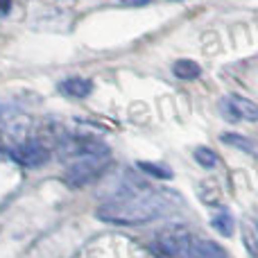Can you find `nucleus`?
I'll return each mask as SVG.
<instances>
[{"instance_id":"20e7f679","label":"nucleus","mask_w":258,"mask_h":258,"mask_svg":"<svg viewBox=\"0 0 258 258\" xmlns=\"http://www.w3.org/2000/svg\"><path fill=\"white\" fill-rule=\"evenodd\" d=\"M192 236L186 227H165L156 233V249L170 258H186Z\"/></svg>"},{"instance_id":"7ed1b4c3","label":"nucleus","mask_w":258,"mask_h":258,"mask_svg":"<svg viewBox=\"0 0 258 258\" xmlns=\"http://www.w3.org/2000/svg\"><path fill=\"white\" fill-rule=\"evenodd\" d=\"M109 163V156H82L68 168L66 183L73 188H82L86 183L95 181L104 172V165Z\"/></svg>"},{"instance_id":"2eb2a0df","label":"nucleus","mask_w":258,"mask_h":258,"mask_svg":"<svg viewBox=\"0 0 258 258\" xmlns=\"http://www.w3.org/2000/svg\"><path fill=\"white\" fill-rule=\"evenodd\" d=\"M120 3H125V5H147L150 0H120Z\"/></svg>"},{"instance_id":"f8f14e48","label":"nucleus","mask_w":258,"mask_h":258,"mask_svg":"<svg viewBox=\"0 0 258 258\" xmlns=\"http://www.w3.org/2000/svg\"><path fill=\"white\" fill-rule=\"evenodd\" d=\"M136 168L141 170L143 174H150V177H154V179H170V177H172V170H170L165 163H150V161H138Z\"/></svg>"},{"instance_id":"9b49d317","label":"nucleus","mask_w":258,"mask_h":258,"mask_svg":"<svg viewBox=\"0 0 258 258\" xmlns=\"http://www.w3.org/2000/svg\"><path fill=\"white\" fill-rule=\"evenodd\" d=\"M222 138L224 143H227V145H231V147H238V150H242V152H247V154H258V145L254 141H249V138L247 136H240V134H222Z\"/></svg>"},{"instance_id":"6e6552de","label":"nucleus","mask_w":258,"mask_h":258,"mask_svg":"<svg viewBox=\"0 0 258 258\" xmlns=\"http://www.w3.org/2000/svg\"><path fill=\"white\" fill-rule=\"evenodd\" d=\"M59 91H61L63 95H68V98H86V95H91V91H93V82L91 80H84V77H68V80L59 82Z\"/></svg>"},{"instance_id":"39448f33","label":"nucleus","mask_w":258,"mask_h":258,"mask_svg":"<svg viewBox=\"0 0 258 258\" xmlns=\"http://www.w3.org/2000/svg\"><path fill=\"white\" fill-rule=\"evenodd\" d=\"M9 156L16 161L18 165L25 168H39L48 161V150H45L41 138H25L23 143L9 147Z\"/></svg>"},{"instance_id":"423d86ee","label":"nucleus","mask_w":258,"mask_h":258,"mask_svg":"<svg viewBox=\"0 0 258 258\" xmlns=\"http://www.w3.org/2000/svg\"><path fill=\"white\" fill-rule=\"evenodd\" d=\"M186 258H227V251L213 240L192 238L190 247H188V251H186Z\"/></svg>"},{"instance_id":"4468645a","label":"nucleus","mask_w":258,"mask_h":258,"mask_svg":"<svg viewBox=\"0 0 258 258\" xmlns=\"http://www.w3.org/2000/svg\"><path fill=\"white\" fill-rule=\"evenodd\" d=\"M9 9H12V0H0V18L7 16Z\"/></svg>"},{"instance_id":"9d476101","label":"nucleus","mask_w":258,"mask_h":258,"mask_svg":"<svg viewBox=\"0 0 258 258\" xmlns=\"http://www.w3.org/2000/svg\"><path fill=\"white\" fill-rule=\"evenodd\" d=\"M211 227L218 229V233H222V236H231V233H233V218H231V213H229L227 209L213 211V215H211Z\"/></svg>"},{"instance_id":"f257e3e1","label":"nucleus","mask_w":258,"mask_h":258,"mask_svg":"<svg viewBox=\"0 0 258 258\" xmlns=\"http://www.w3.org/2000/svg\"><path fill=\"white\" fill-rule=\"evenodd\" d=\"M174 204H181V197L177 195V190H156L127 172L116 195L104 204H100L98 218L109 224L132 227V224H143L154 218H161Z\"/></svg>"},{"instance_id":"ddd939ff","label":"nucleus","mask_w":258,"mask_h":258,"mask_svg":"<svg viewBox=\"0 0 258 258\" xmlns=\"http://www.w3.org/2000/svg\"><path fill=\"white\" fill-rule=\"evenodd\" d=\"M192 156H195V161H197V163H200L204 170H213L215 165H218V154H215L211 147H195Z\"/></svg>"},{"instance_id":"0eeeda50","label":"nucleus","mask_w":258,"mask_h":258,"mask_svg":"<svg viewBox=\"0 0 258 258\" xmlns=\"http://www.w3.org/2000/svg\"><path fill=\"white\" fill-rule=\"evenodd\" d=\"M240 236L249 258H258V220L256 218L240 220Z\"/></svg>"},{"instance_id":"f03ea898","label":"nucleus","mask_w":258,"mask_h":258,"mask_svg":"<svg viewBox=\"0 0 258 258\" xmlns=\"http://www.w3.org/2000/svg\"><path fill=\"white\" fill-rule=\"evenodd\" d=\"M218 109L224 120L229 122H258V104L245 95H224V98H220Z\"/></svg>"},{"instance_id":"1a4fd4ad","label":"nucleus","mask_w":258,"mask_h":258,"mask_svg":"<svg viewBox=\"0 0 258 258\" xmlns=\"http://www.w3.org/2000/svg\"><path fill=\"white\" fill-rule=\"evenodd\" d=\"M172 73H174V77H179V80L190 82V80H197V77L202 75V66L197 61H192V59H179V61L172 63Z\"/></svg>"}]
</instances>
